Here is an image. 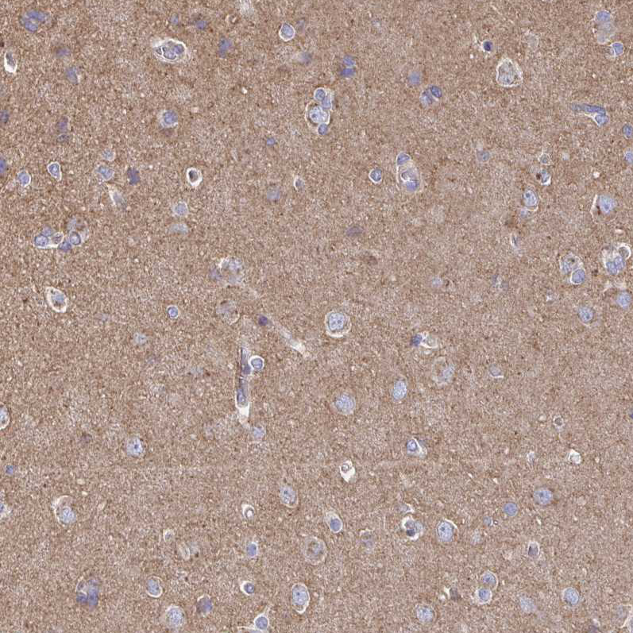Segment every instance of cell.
I'll return each instance as SVG.
<instances>
[{
    "label": "cell",
    "mask_w": 633,
    "mask_h": 633,
    "mask_svg": "<svg viewBox=\"0 0 633 633\" xmlns=\"http://www.w3.org/2000/svg\"><path fill=\"white\" fill-rule=\"evenodd\" d=\"M214 605L211 600V596L208 595L207 593H204L203 595L198 597L197 603V610L199 614L201 616H206L211 613V611L213 610Z\"/></svg>",
    "instance_id": "9"
},
{
    "label": "cell",
    "mask_w": 633,
    "mask_h": 633,
    "mask_svg": "<svg viewBox=\"0 0 633 633\" xmlns=\"http://www.w3.org/2000/svg\"><path fill=\"white\" fill-rule=\"evenodd\" d=\"M292 607L299 614L306 611L311 602L310 593L308 587L303 583H296L292 587L290 591Z\"/></svg>",
    "instance_id": "2"
},
{
    "label": "cell",
    "mask_w": 633,
    "mask_h": 633,
    "mask_svg": "<svg viewBox=\"0 0 633 633\" xmlns=\"http://www.w3.org/2000/svg\"><path fill=\"white\" fill-rule=\"evenodd\" d=\"M165 622L170 628H181L185 623L184 610L178 606H172L167 611Z\"/></svg>",
    "instance_id": "5"
},
{
    "label": "cell",
    "mask_w": 633,
    "mask_h": 633,
    "mask_svg": "<svg viewBox=\"0 0 633 633\" xmlns=\"http://www.w3.org/2000/svg\"><path fill=\"white\" fill-rule=\"evenodd\" d=\"M242 510H243V517L248 520L253 519L255 516V509H253V507L250 504H243Z\"/></svg>",
    "instance_id": "15"
},
{
    "label": "cell",
    "mask_w": 633,
    "mask_h": 633,
    "mask_svg": "<svg viewBox=\"0 0 633 633\" xmlns=\"http://www.w3.org/2000/svg\"><path fill=\"white\" fill-rule=\"evenodd\" d=\"M245 555L247 559L253 560L259 555V546L258 543L250 541L247 543L245 547Z\"/></svg>",
    "instance_id": "12"
},
{
    "label": "cell",
    "mask_w": 633,
    "mask_h": 633,
    "mask_svg": "<svg viewBox=\"0 0 633 633\" xmlns=\"http://www.w3.org/2000/svg\"><path fill=\"white\" fill-rule=\"evenodd\" d=\"M338 406L339 408L342 412H344V414H349L354 411L355 403H354V401H353L351 397L344 396V397H342V398L339 401Z\"/></svg>",
    "instance_id": "11"
},
{
    "label": "cell",
    "mask_w": 633,
    "mask_h": 633,
    "mask_svg": "<svg viewBox=\"0 0 633 633\" xmlns=\"http://www.w3.org/2000/svg\"><path fill=\"white\" fill-rule=\"evenodd\" d=\"M435 612L428 606H421L416 610V616L423 625H429L435 619Z\"/></svg>",
    "instance_id": "10"
},
{
    "label": "cell",
    "mask_w": 633,
    "mask_h": 633,
    "mask_svg": "<svg viewBox=\"0 0 633 633\" xmlns=\"http://www.w3.org/2000/svg\"><path fill=\"white\" fill-rule=\"evenodd\" d=\"M407 449H408V452H410V453H415V454L416 453V454H417V453H418L419 449L417 443L411 442V443H409V444H408V448H407Z\"/></svg>",
    "instance_id": "16"
},
{
    "label": "cell",
    "mask_w": 633,
    "mask_h": 633,
    "mask_svg": "<svg viewBox=\"0 0 633 633\" xmlns=\"http://www.w3.org/2000/svg\"><path fill=\"white\" fill-rule=\"evenodd\" d=\"M324 520L328 526L330 531L334 534H337L343 528V523L339 516L332 511H329L326 513Z\"/></svg>",
    "instance_id": "8"
},
{
    "label": "cell",
    "mask_w": 633,
    "mask_h": 633,
    "mask_svg": "<svg viewBox=\"0 0 633 633\" xmlns=\"http://www.w3.org/2000/svg\"><path fill=\"white\" fill-rule=\"evenodd\" d=\"M406 384L403 382H398L395 385L393 389V396L396 399H401L403 398L404 396L406 395Z\"/></svg>",
    "instance_id": "14"
},
{
    "label": "cell",
    "mask_w": 633,
    "mask_h": 633,
    "mask_svg": "<svg viewBox=\"0 0 633 633\" xmlns=\"http://www.w3.org/2000/svg\"><path fill=\"white\" fill-rule=\"evenodd\" d=\"M301 551L305 561L313 565L323 564L328 552L326 543L314 536H308L304 539Z\"/></svg>",
    "instance_id": "1"
},
{
    "label": "cell",
    "mask_w": 633,
    "mask_h": 633,
    "mask_svg": "<svg viewBox=\"0 0 633 633\" xmlns=\"http://www.w3.org/2000/svg\"><path fill=\"white\" fill-rule=\"evenodd\" d=\"M271 607L267 606L263 612H261L253 619V624L248 627L239 628V632H249V633H268L270 628V618L269 612Z\"/></svg>",
    "instance_id": "3"
},
{
    "label": "cell",
    "mask_w": 633,
    "mask_h": 633,
    "mask_svg": "<svg viewBox=\"0 0 633 633\" xmlns=\"http://www.w3.org/2000/svg\"><path fill=\"white\" fill-rule=\"evenodd\" d=\"M435 534L439 541L442 543H448L452 541L453 536V526L449 521L444 520L440 522L435 529Z\"/></svg>",
    "instance_id": "7"
},
{
    "label": "cell",
    "mask_w": 633,
    "mask_h": 633,
    "mask_svg": "<svg viewBox=\"0 0 633 633\" xmlns=\"http://www.w3.org/2000/svg\"><path fill=\"white\" fill-rule=\"evenodd\" d=\"M279 498L283 505L289 509H295L299 504V495L292 486L282 485L280 487Z\"/></svg>",
    "instance_id": "4"
},
{
    "label": "cell",
    "mask_w": 633,
    "mask_h": 633,
    "mask_svg": "<svg viewBox=\"0 0 633 633\" xmlns=\"http://www.w3.org/2000/svg\"><path fill=\"white\" fill-rule=\"evenodd\" d=\"M402 527L406 536L412 541H416L423 534L424 528L420 522L416 521L412 517H406L402 520Z\"/></svg>",
    "instance_id": "6"
},
{
    "label": "cell",
    "mask_w": 633,
    "mask_h": 633,
    "mask_svg": "<svg viewBox=\"0 0 633 633\" xmlns=\"http://www.w3.org/2000/svg\"><path fill=\"white\" fill-rule=\"evenodd\" d=\"M240 589L245 595L251 597L255 594V584L251 581H243L240 584Z\"/></svg>",
    "instance_id": "13"
}]
</instances>
